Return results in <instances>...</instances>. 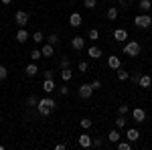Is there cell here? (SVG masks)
I'll return each mask as SVG.
<instances>
[{"label":"cell","instance_id":"5bb4252c","mask_svg":"<svg viewBox=\"0 0 152 150\" xmlns=\"http://www.w3.org/2000/svg\"><path fill=\"white\" fill-rule=\"evenodd\" d=\"M69 24L73 26V29L81 26V14H79V12H71V16H69Z\"/></svg>","mask_w":152,"mask_h":150},{"label":"cell","instance_id":"d6a6232c","mask_svg":"<svg viewBox=\"0 0 152 150\" xmlns=\"http://www.w3.org/2000/svg\"><path fill=\"white\" fill-rule=\"evenodd\" d=\"M128 112H130V105H128V104H120V108H118V114L126 116Z\"/></svg>","mask_w":152,"mask_h":150},{"label":"cell","instance_id":"30bf717a","mask_svg":"<svg viewBox=\"0 0 152 150\" xmlns=\"http://www.w3.org/2000/svg\"><path fill=\"white\" fill-rule=\"evenodd\" d=\"M126 140H130L132 144L138 142V140H140V132H138L136 128H128V130H126Z\"/></svg>","mask_w":152,"mask_h":150},{"label":"cell","instance_id":"4316f807","mask_svg":"<svg viewBox=\"0 0 152 150\" xmlns=\"http://www.w3.org/2000/svg\"><path fill=\"white\" fill-rule=\"evenodd\" d=\"M107 18H110V20H116V18H118V6L107 8Z\"/></svg>","mask_w":152,"mask_h":150},{"label":"cell","instance_id":"5b68a950","mask_svg":"<svg viewBox=\"0 0 152 150\" xmlns=\"http://www.w3.org/2000/svg\"><path fill=\"white\" fill-rule=\"evenodd\" d=\"M77 144H79L81 148H91V146H94V138L85 132V134H81V136L77 138Z\"/></svg>","mask_w":152,"mask_h":150},{"label":"cell","instance_id":"7402d4cb","mask_svg":"<svg viewBox=\"0 0 152 150\" xmlns=\"http://www.w3.org/2000/svg\"><path fill=\"white\" fill-rule=\"evenodd\" d=\"M61 79L65 81V83H69V81L73 79V73H71V67H67V69H61Z\"/></svg>","mask_w":152,"mask_h":150},{"label":"cell","instance_id":"60d3db41","mask_svg":"<svg viewBox=\"0 0 152 150\" xmlns=\"http://www.w3.org/2000/svg\"><path fill=\"white\" fill-rule=\"evenodd\" d=\"M91 87H94V91H95V89H102V81H99V79L91 81Z\"/></svg>","mask_w":152,"mask_h":150},{"label":"cell","instance_id":"1f68e13d","mask_svg":"<svg viewBox=\"0 0 152 150\" xmlns=\"http://www.w3.org/2000/svg\"><path fill=\"white\" fill-rule=\"evenodd\" d=\"M69 65H71L69 57H61V61H59V67H61V69H67Z\"/></svg>","mask_w":152,"mask_h":150},{"label":"cell","instance_id":"6da1fadb","mask_svg":"<svg viewBox=\"0 0 152 150\" xmlns=\"http://www.w3.org/2000/svg\"><path fill=\"white\" fill-rule=\"evenodd\" d=\"M134 26H136V29H142V31L150 29L152 26V16H148V14H136V16H134Z\"/></svg>","mask_w":152,"mask_h":150},{"label":"cell","instance_id":"b9f144b4","mask_svg":"<svg viewBox=\"0 0 152 150\" xmlns=\"http://www.w3.org/2000/svg\"><path fill=\"white\" fill-rule=\"evenodd\" d=\"M130 81L138 85V81H140V75H138V73H134V75H130Z\"/></svg>","mask_w":152,"mask_h":150},{"label":"cell","instance_id":"e575fe53","mask_svg":"<svg viewBox=\"0 0 152 150\" xmlns=\"http://www.w3.org/2000/svg\"><path fill=\"white\" fill-rule=\"evenodd\" d=\"M132 2H134V0H118V6H120V8H130Z\"/></svg>","mask_w":152,"mask_h":150},{"label":"cell","instance_id":"7bdbcfd3","mask_svg":"<svg viewBox=\"0 0 152 150\" xmlns=\"http://www.w3.org/2000/svg\"><path fill=\"white\" fill-rule=\"evenodd\" d=\"M53 77H55L53 69H47V71H45V79H53Z\"/></svg>","mask_w":152,"mask_h":150},{"label":"cell","instance_id":"e0dca14e","mask_svg":"<svg viewBox=\"0 0 152 150\" xmlns=\"http://www.w3.org/2000/svg\"><path fill=\"white\" fill-rule=\"evenodd\" d=\"M31 41H35L37 45H43V43L47 41V37L43 35L41 31H37V33H33V35H31Z\"/></svg>","mask_w":152,"mask_h":150},{"label":"cell","instance_id":"83f0119b","mask_svg":"<svg viewBox=\"0 0 152 150\" xmlns=\"http://www.w3.org/2000/svg\"><path fill=\"white\" fill-rule=\"evenodd\" d=\"M116 128L118 130H122V128H126V118L122 114H118V120H116Z\"/></svg>","mask_w":152,"mask_h":150},{"label":"cell","instance_id":"f35d334b","mask_svg":"<svg viewBox=\"0 0 152 150\" xmlns=\"http://www.w3.org/2000/svg\"><path fill=\"white\" fill-rule=\"evenodd\" d=\"M59 93L61 95H69V85H61L59 87Z\"/></svg>","mask_w":152,"mask_h":150},{"label":"cell","instance_id":"74e56055","mask_svg":"<svg viewBox=\"0 0 152 150\" xmlns=\"http://www.w3.org/2000/svg\"><path fill=\"white\" fill-rule=\"evenodd\" d=\"M6 77H8V69H6L4 65H0V81L6 79Z\"/></svg>","mask_w":152,"mask_h":150},{"label":"cell","instance_id":"f546056e","mask_svg":"<svg viewBox=\"0 0 152 150\" xmlns=\"http://www.w3.org/2000/svg\"><path fill=\"white\" fill-rule=\"evenodd\" d=\"M39 105V100H37V95H31L28 100H26V108H37Z\"/></svg>","mask_w":152,"mask_h":150},{"label":"cell","instance_id":"d590c367","mask_svg":"<svg viewBox=\"0 0 152 150\" xmlns=\"http://www.w3.org/2000/svg\"><path fill=\"white\" fill-rule=\"evenodd\" d=\"M79 124H81V128H83V130H89V128H91V120H89V118H83V120L79 122Z\"/></svg>","mask_w":152,"mask_h":150},{"label":"cell","instance_id":"8992f818","mask_svg":"<svg viewBox=\"0 0 152 150\" xmlns=\"http://www.w3.org/2000/svg\"><path fill=\"white\" fill-rule=\"evenodd\" d=\"M132 118L136 120V124H142V122H146V112L142 108H134L132 110Z\"/></svg>","mask_w":152,"mask_h":150},{"label":"cell","instance_id":"8d00e7d4","mask_svg":"<svg viewBox=\"0 0 152 150\" xmlns=\"http://www.w3.org/2000/svg\"><path fill=\"white\" fill-rule=\"evenodd\" d=\"M77 69L81 71V73H87V71H89V67H87V61H81V63L77 65Z\"/></svg>","mask_w":152,"mask_h":150},{"label":"cell","instance_id":"ac0fdd59","mask_svg":"<svg viewBox=\"0 0 152 150\" xmlns=\"http://www.w3.org/2000/svg\"><path fill=\"white\" fill-rule=\"evenodd\" d=\"M150 85H152V77L150 75H140L138 87H144V89H146V87H150Z\"/></svg>","mask_w":152,"mask_h":150},{"label":"cell","instance_id":"277c9868","mask_svg":"<svg viewBox=\"0 0 152 150\" xmlns=\"http://www.w3.org/2000/svg\"><path fill=\"white\" fill-rule=\"evenodd\" d=\"M14 23L18 26H26L28 24V12L26 10H16L14 12Z\"/></svg>","mask_w":152,"mask_h":150},{"label":"cell","instance_id":"4fadbf2b","mask_svg":"<svg viewBox=\"0 0 152 150\" xmlns=\"http://www.w3.org/2000/svg\"><path fill=\"white\" fill-rule=\"evenodd\" d=\"M55 87H57V85H55V79H45L43 81V91L47 93V95H51V93L55 91Z\"/></svg>","mask_w":152,"mask_h":150},{"label":"cell","instance_id":"836d02e7","mask_svg":"<svg viewBox=\"0 0 152 150\" xmlns=\"http://www.w3.org/2000/svg\"><path fill=\"white\" fill-rule=\"evenodd\" d=\"M47 43H49V45H57V43H59V37L55 35V33H51V35L47 37Z\"/></svg>","mask_w":152,"mask_h":150},{"label":"cell","instance_id":"44dd1931","mask_svg":"<svg viewBox=\"0 0 152 150\" xmlns=\"http://www.w3.org/2000/svg\"><path fill=\"white\" fill-rule=\"evenodd\" d=\"M37 112H39V116H49L53 110H51L49 105H45V104H41V102H39V105H37Z\"/></svg>","mask_w":152,"mask_h":150},{"label":"cell","instance_id":"ee69618b","mask_svg":"<svg viewBox=\"0 0 152 150\" xmlns=\"http://www.w3.org/2000/svg\"><path fill=\"white\" fill-rule=\"evenodd\" d=\"M0 2H2V4H10L12 0H0Z\"/></svg>","mask_w":152,"mask_h":150},{"label":"cell","instance_id":"d6986e66","mask_svg":"<svg viewBox=\"0 0 152 150\" xmlns=\"http://www.w3.org/2000/svg\"><path fill=\"white\" fill-rule=\"evenodd\" d=\"M107 140H110V142H112V144H116L118 140H122V134H120V130H112V132H110V134H107Z\"/></svg>","mask_w":152,"mask_h":150},{"label":"cell","instance_id":"484cf974","mask_svg":"<svg viewBox=\"0 0 152 150\" xmlns=\"http://www.w3.org/2000/svg\"><path fill=\"white\" fill-rule=\"evenodd\" d=\"M118 79H120V81H128V79H130V73L120 67V69H118Z\"/></svg>","mask_w":152,"mask_h":150},{"label":"cell","instance_id":"ba28073f","mask_svg":"<svg viewBox=\"0 0 152 150\" xmlns=\"http://www.w3.org/2000/svg\"><path fill=\"white\" fill-rule=\"evenodd\" d=\"M41 53H43V57L51 59L53 55H55V45H49L47 41H45V43H43V47H41Z\"/></svg>","mask_w":152,"mask_h":150},{"label":"cell","instance_id":"cb8c5ba5","mask_svg":"<svg viewBox=\"0 0 152 150\" xmlns=\"http://www.w3.org/2000/svg\"><path fill=\"white\" fill-rule=\"evenodd\" d=\"M138 8H140L142 12H148L152 8V2L150 0H140V4H138Z\"/></svg>","mask_w":152,"mask_h":150},{"label":"cell","instance_id":"3957f363","mask_svg":"<svg viewBox=\"0 0 152 150\" xmlns=\"http://www.w3.org/2000/svg\"><path fill=\"white\" fill-rule=\"evenodd\" d=\"M77 93H79L81 100H89V97L94 95V87H91V83H81L79 89H77Z\"/></svg>","mask_w":152,"mask_h":150},{"label":"cell","instance_id":"ab89813d","mask_svg":"<svg viewBox=\"0 0 152 150\" xmlns=\"http://www.w3.org/2000/svg\"><path fill=\"white\" fill-rule=\"evenodd\" d=\"M104 146V140L102 138H94V148H102Z\"/></svg>","mask_w":152,"mask_h":150},{"label":"cell","instance_id":"52a82bcc","mask_svg":"<svg viewBox=\"0 0 152 150\" xmlns=\"http://www.w3.org/2000/svg\"><path fill=\"white\" fill-rule=\"evenodd\" d=\"M71 47H73V51H81L83 47H85V37H73L71 39Z\"/></svg>","mask_w":152,"mask_h":150},{"label":"cell","instance_id":"9c48e42d","mask_svg":"<svg viewBox=\"0 0 152 150\" xmlns=\"http://www.w3.org/2000/svg\"><path fill=\"white\" fill-rule=\"evenodd\" d=\"M114 39H116L118 43H126L128 41V31L126 29H116L114 31Z\"/></svg>","mask_w":152,"mask_h":150},{"label":"cell","instance_id":"d4e9b609","mask_svg":"<svg viewBox=\"0 0 152 150\" xmlns=\"http://www.w3.org/2000/svg\"><path fill=\"white\" fill-rule=\"evenodd\" d=\"M28 55H31V61H35V63H37L41 57H43V53H41V49H39V47H37V49H33Z\"/></svg>","mask_w":152,"mask_h":150},{"label":"cell","instance_id":"603a6c76","mask_svg":"<svg viewBox=\"0 0 152 150\" xmlns=\"http://www.w3.org/2000/svg\"><path fill=\"white\" fill-rule=\"evenodd\" d=\"M39 102H41V104H45V105H49V108H51V110H55V108H57V104H55V100H53V97H43V100H39Z\"/></svg>","mask_w":152,"mask_h":150},{"label":"cell","instance_id":"7a4b0ae2","mask_svg":"<svg viewBox=\"0 0 152 150\" xmlns=\"http://www.w3.org/2000/svg\"><path fill=\"white\" fill-rule=\"evenodd\" d=\"M142 51V47L138 41H128L126 45H124V55H128V57H138Z\"/></svg>","mask_w":152,"mask_h":150},{"label":"cell","instance_id":"2e32d148","mask_svg":"<svg viewBox=\"0 0 152 150\" xmlns=\"http://www.w3.org/2000/svg\"><path fill=\"white\" fill-rule=\"evenodd\" d=\"M87 55H89L91 59H99L102 55H104V51H102L99 47H89V49H87Z\"/></svg>","mask_w":152,"mask_h":150},{"label":"cell","instance_id":"7c38bea8","mask_svg":"<svg viewBox=\"0 0 152 150\" xmlns=\"http://www.w3.org/2000/svg\"><path fill=\"white\" fill-rule=\"evenodd\" d=\"M28 39H31V35H28V31H26L24 26H20V29H18V33H16V41H18L20 45H24V43H26Z\"/></svg>","mask_w":152,"mask_h":150},{"label":"cell","instance_id":"9a60e30c","mask_svg":"<svg viewBox=\"0 0 152 150\" xmlns=\"http://www.w3.org/2000/svg\"><path fill=\"white\" fill-rule=\"evenodd\" d=\"M24 73H26L28 77H35L37 73H39V65H37L35 61H33V63H28V65H26V69H24Z\"/></svg>","mask_w":152,"mask_h":150},{"label":"cell","instance_id":"ffe728a7","mask_svg":"<svg viewBox=\"0 0 152 150\" xmlns=\"http://www.w3.org/2000/svg\"><path fill=\"white\" fill-rule=\"evenodd\" d=\"M116 148L118 150H132V142H130V140H118Z\"/></svg>","mask_w":152,"mask_h":150},{"label":"cell","instance_id":"8fae6325","mask_svg":"<svg viewBox=\"0 0 152 150\" xmlns=\"http://www.w3.org/2000/svg\"><path fill=\"white\" fill-rule=\"evenodd\" d=\"M107 67L118 71L120 67H122V61H120V57H118V55H110V57H107Z\"/></svg>","mask_w":152,"mask_h":150},{"label":"cell","instance_id":"f1b7e54d","mask_svg":"<svg viewBox=\"0 0 152 150\" xmlns=\"http://www.w3.org/2000/svg\"><path fill=\"white\" fill-rule=\"evenodd\" d=\"M87 39H89V41H97V39H99V31H97V29H91V31L87 33Z\"/></svg>","mask_w":152,"mask_h":150},{"label":"cell","instance_id":"4dcf8cb0","mask_svg":"<svg viewBox=\"0 0 152 150\" xmlns=\"http://www.w3.org/2000/svg\"><path fill=\"white\" fill-rule=\"evenodd\" d=\"M83 6H85L87 10H94L95 6H97V0H85V2H83Z\"/></svg>","mask_w":152,"mask_h":150}]
</instances>
